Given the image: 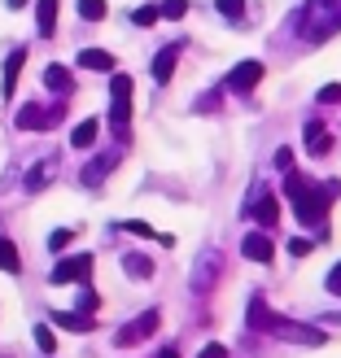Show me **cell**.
Wrapping results in <instances>:
<instances>
[{"label":"cell","mask_w":341,"mask_h":358,"mask_svg":"<svg viewBox=\"0 0 341 358\" xmlns=\"http://www.w3.org/2000/svg\"><path fill=\"white\" fill-rule=\"evenodd\" d=\"M284 192L293 196V206H298V219H302V223L324 231L328 206H333L337 196H341V184H337V179H324V184H307V179L289 175V179H284Z\"/></svg>","instance_id":"1"},{"label":"cell","mask_w":341,"mask_h":358,"mask_svg":"<svg viewBox=\"0 0 341 358\" xmlns=\"http://www.w3.org/2000/svg\"><path fill=\"white\" fill-rule=\"evenodd\" d=\"M249 328H254V332L284 336V341H298V345H324V332H319V328H311V324H293V319H284V315H272L263 297L249 301Z\"/></svg>","instance_id":"2"},{"label":"cell","mask_w":341,"mask_h":358,"mask_svg":"<svg viewBox=\"0 0 341 358\" xmlns=\"http://www.w3.org/2000/svg\"><path fill=\"white\" fill-rule=\"evenodd\" d=\"M341 31V0H307V9L298 17V35L307 40H328Z\"/></svg>","instance_id":"3"},{"label":"cell","mask_w":341,"mask_h":358,"mask_svg":"<svg viewBox=\"0 0 341 358\" xmlns=\"http://www.w3.org/2000/svg\"><path fill=\"white\" fill-rule=\"evenodd\" d=\"M110 122H114V136L127 140V122H132V79L127 75L110 79Z\"/></svg>","instance_id":"4"},{"label":"cell","mask_w":341,"mask_h":358,"mask_svg":"<svg viewBox=\"0 0 341 358\" xmlns=\"http://www.w3.org/2000/svg\"><path fill=\"white\" fill-rule=\"evenodd\" d=\"M158 324H162V315H158V310H145V315H136L127 328H118V332H114V345H118V350H127V345H140V341H149V336L158 332Z\"/></svg>","instance_id":"5"},{"label":"cell","mask_w":341,"mask_h":358,"mask_svg":"<svg viewBox=\"0 0 341 358\" xmlns=\"http://www.w3.org/2000/svg\"><path fill=\"white\" fill-rule=\"evenodd\" d=\"M57 118H62V110L22 105V110H18V131H48V127H57Z\"/></svg>","instance_id":"6"},{"label":"cell","mask_w":341,"mask_h":358,"mask_svg":"<svg viewBox=\"0 0 341 358\" xmlns=\"http://www.w3.org/2000/svg\"><path fill=\"white\" fill-rule=\"evenodd\" d=\"M88 275H92V258H88V254L62 258L57 266H53V284H83Z\"/></svg>","instance_id":"7"},{"label":"cell","mask_w":341,"mask_h":358,"mask_svg":"<svg viewBox=\"0 0 341 358\" xmlns=\"http://www.w3.org/2000/svg\"><path fill=\"white\" fill-rule=\"evenodd\" d=\"M258 79H263V62H241V66H232L228 87H232V92H254Z\"/></svg>","instance_id":"8"},{"label":"cell","mask_w":341,"mask_h":358,"mask_svg":"<svg viewBox=\"0 0 341 358\" xmlns=\"http://www.w3.org/2000/svg\"><path fill=\"white\" fill-rule=\"evenodd\" d=\"M302 136H307V149H311L315 157H324V153L333 149V136L324 131V122H319V118H311L307 127H302Z\"/></svg>","instance_id":"9"},{"label":"cell","mask_w":341,"mask_h":358,"mask_svg":"<svg viewBox=\"0 0 341 358\" xmlns=\"http://www.w3.org/2000/svg\"><path fill=\"white\" fill-rule=\"evenodd\" d=\"M22 62H27V48H13L9 57H5V79H0V92H5V96H13L18 75H22Z\"/></svg>","instance_id":"10"},{"label":"cell","mask_w":341,"mask_h":358,"mask_svg":"<svg viewBox=\"0 0 341 358\" xmlns=\"http://www.w3.org/2000/svg\"><path fill=\"white\" fill-rule=\"evenodd\" d=\"M53 175H57V157H44V162H35V166L27 171V188H31V192L48 188V184H53Z\"/></svg>","instance_id":"11"},{"label":"cell","mask_w":341,"mask_h":358,"mask_svg":"<svg viewBox=\"0 0 341 358\" xmlns=\"http://www.w3.org/2000/svg\"><path fill=\"white\" fill-rule=\"evenodd\" d=\"M249 214H254V219H258L263 227H276V223H280V201H276V196H272V192H263V196H258V201H254V206H249Z\"/></svg>","instance_id":"12"},{"label":"cell","mask_w":341,"mask_h":358,"mask_svg":"<svg viewBox=\"0 0 341 358\" xmlns=\"http://www.w3.org/2000/svg\"><path fill=\"white\" fill-rule=\"evenodd\" d=\"M175 66H179V44H167V48L153 57V79H158V83H167V79L175 75Z\"/></svg>","instance_id":"13"},{"label":"cell","mask_w":341,"mask_h":358,"mask_svg":"<svg viewBox=\"0 0 341 358\" xmlns=\"http://www.w3.org/2000/svg\"><path fill=\"white\" fill-rule=\"evenodd\" d=\"M35 27H40L44 40L57 31V0H35Z\"/></svg>","instance_id":"14"},{"label":"cell","mask_w":341,"mask_h":358,"mask_svg":"<svg viewBox=\"0 0 341 358\" xmlns=\"http://www.w3.org/2000/svg\"><path fill=\"white\" fill-rule=\"evenodd\" d=\"M272 254H276V249H272V241H267L263 231L245 236V258H249V262H272Z\"/></svg>","instance_id":"15"},{"label":"cell","mask_w":341,"mask_h":358,"mask_svg":"<svg viewBox=\"0 0 341 358\" xmlns=\"http://www.w3.org/2000/svg\"><path fill=\"white\" fill-rule=\"evenodd\" d=\"M97 131H101V122L97 118H83L79 127L70 131V145H75V149H92L97 145Z\"/></svg>","instance_id":"16"},{"label":"cell","mask_w":341,"mask_h":358,"mask_svg":"<svg viewBox=\"0 0 341 358\" xmlns=\"http://www.w3.org/2000/svg\"><path fill=\"white\" fill-rule=\"evenodd\" d=\"M114 166H118V153H105V157H97V162L83 171V184H88V188H97V179H105V175H110Z\"/></svg>","instance_id":"17"},{"label":"cell","mask_w":341,"mask_h":358,"mask_svg":"<svg viewBox=\"0 0 341 358\" xmlns=\"http://www.w3.org/2000/svg\"><path fill=\"white\" fill-rule=\"evenodd\" d=\"M79 66H83V70H114V57H110L105 48H83V52H79Z\"/></svg>","instance_id":"18"},{"label":"cell","mask_w":341,"mask_h":358,"mask_svg":"<svg viewBox=\"0 0 341 358\" xmlns=\"http://www.w3.org/2000/svg\"><path fill=\"white\" fill-rule=\"evenodd\" d=\"M0 271H9V275H18V271H22V258H18L13 241H5V236H0Z\"/></svg>","instance_id":"19"},{"label":"cell","mask_w":341,"mask_h":358,"mask_svg":"<svg viewBox=\"0 0 341 358\" xmlns=\"http://www.w3.org/2000/svg\"><path fill=\"white\" fill-rule=\"evenodd\" d=\"M44 83L53 87V92H70V70L66 66H48L44 70Z\"/></svg>","instance_id":"20"},{"label":"cell","mask_w":341,"mask_h":358,"mask_svg":"<svg viewBox=\"0 0 341 358\" xmlns=\"http://www.w3.org/2000/svg\"><path fill=\"white\" fill-rule=\"evenodd\" d=\"M53 319H57L62 328H70V332H92V319H88L83 310H79V315H66V310H62V315H53Z\"/></svg>","instance_id":"21"},{"label":"cell","mask_w":341,"mask_h":358,"mask_svg":"<svg viewBox=\"0 0 341 358\" xmlns=\"http://www.w3.org/2000/svg\"><path fill=\"white\" fill-rule=\"evenodd\" d=\"M79 17H88V22H101V17H105V0H79Z\"/></svg>","instance_id":"22"},{"label":"cell","mask_w":341,"mask_h":358,"mask_svg":"<svg viewBox=\"0 0 341 358\" xmlns=\"http://www.w3.org/2000/svg\"><path fill=\"white\" fill-rule=\"evenodd\" d=\"M158 13H162V17H184V13H188V0H162V5H158Z\"/></svg>","instance_id":"23"},{"label":"cell","mask_w":341,"mask_h":358,"mask_svg":"<svg viewBox=\"0 0 341 358\" xmlns=\"http://www.w3.org/2000/svg\"><path fill=\"white\" fill-rule=\"evenodd\" d=\"M123 266H127V275H153V262L149 258H136V254L123 262Z\"/></svg>","instance_id":"24"},{"label":"cell","mask_w":341,"mask_h":358,"mask_svg":"<svg viewBox=\"0 0 341 358\" xmlns=\"http://www.w3.org/2000/svg\"><path fill=\"white\" fill-rule=\"evenodd\" d=\"M158 17H162V13H158L153 5H145V9H136V13H132V22H136V27H153Z\"/></svg>","instance_id":"25"},{"label":"cell","mask_w":341,"mask_h":358,"mask_svg":"<svg viewBox=\"0 0 341 358\" xmlns=\"http://www.w3.org/2000/svg\"><path fill=\"white\" fill-rule=\"evenodd\" d=\"M35 345H40L44 354H53V350H57V341H53V332H48L44 324H35Z\"/></svg>","instance_id":"26"},{"label":"cell","mask_w":341,"mask_h":358,"mask_svg":"<svg viewBox=\"0 0 341 358\" xmlns=\"http://www.w3.org/2000/svg\"><path fill=\"white\" fill-rule=\"evenodd\" d=\"M319 105H337L341 101V83H328V87H319V96H315Z\"/></svg>","instance_id":"27"},{"label":"cell","mask_w":341,"mask_h":358,"mask_svg":"<svg viewBox=\"0 0 341 358\" xmlns=\"http://www.w3.org/2000/svg\"><path fill=\"white\" fill-rule=\"evenodd\" d=\"M70 241H75V231H70V227H62V231H53V236H48V249H66Z\"/></svg>","instance_id":"28"},{"label":"cell","mask_w":341,"mask_h":358,"mask_svg":"<svg viewBox=\"0 0 341 358\" xmlns=\"http://www.w3.org/2000/svg\"><path fill=\"white\" fill-rule=\"evenodd\" d=\"M97 306H101V297H97L92 289H83V293H79V310H83V315H92Z\"/></svg>","instance_id":"29"},{"label":"cell","mask_w":341,"mask_h":358,"mask_svg":"<svg viewBox=\"0 0 341 358\" xmlns=\"http://www.w3.org/2000/svg\"><path fill=\"white\" fill-rule=\"evenodd\" d=\"M219 13L223 17H241L245 13V0H219Z\"/></svg>","instance_id":"30"},{"label":"cell","mask_w":341,"mask_h":358,"mask_svg":"<svg viewBox=\"0 0 341 358\" xmlns=\"http://www.w3.org/2000/svg\"><path fill=\"white\" fill-rule=\"evenodd\" d=\"M289 254H293V258H307V254H311V241H307V236L289 241Z\"/></svg>","instance_id":"31"},{"label":"cell","mask_w":341,"mask_h":358,"mask_svg":"<svg viewBox=\"0 0 341 358\" xmlns=\"http://www.w3.org/2000/svg\"><path fill=\"white\" fill-rule=\"evenodd\" d=\"M328 293H337V297H341V262L328 271Z\"/></svg>","instance_id":"32"},{"label":"cell","mask_w":341,"mask_h":358,"mask_svg":"<svg viewBox=\"0 0 341 358\" xmlns=\"http://www.w3.org/2000/svg\"><path fill=\"white\" fill-rule=\"evenodd\" d=\"M197 358H228V350H223V345H206V350L197 354Z\"/></svg>","instance_id":"33"},{"label":"cell","mask_w":341,"mask_h":358,"mask_svg":"<svg viewBox=\"0 0 341 358\" xmlns=\"http://www.w3.org/2000/svg\"><path fill=\"white\" fill-rule=\"evenodd\" d=\"M123 227H127V231H136V236H153V231H149V223H123Z\"/></svg>","instance_id":"34"},{"label":"cell","mask_w":341,"mask_h":358,"mask_svg":"<svg viewBox=\"0 0 341 358\" xmlns=\"http://www.w3.org/2000/svg\"><path fill=\"white\" fill-rule=\"evenodd\" d=\"M5 5H9V9H22V5H27V0H5Z\"/></svg>","instance_id":"35"},{"label":"cell","mask_w":341,"mask_h":358,"mask_svg":"<svg viewBox=\"0 0 341 358\" xmlns=\"http://www.w3.org/2000/svg\"><path fill=\"white\" fill-rule=\"evenodd\" d=\"M158 358H179V354H175V350H171V345H167V350H162V354H158Z\"/></svg>","instance_id":"36"}]
</instances>
